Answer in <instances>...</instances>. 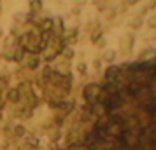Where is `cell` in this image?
<instances>
[{
    "mask_svg": "<svg viewBox=\"0 0 156 150\" xmlns=\"http://www.w3.org/2000/svg\"><path fill=\"white\" fill-rule=\"evenodd\" d=\"M140 19H139V18H137V19H133V21H132V26H133V28H137V26H139V25H140Z\"/></svg>",
    "mask_w": 156,
    "mask_h": 150,
    "instance_id": "cell-16",
    "label": "cell"
},
{
    "mask_svg": "<svg viewBox=\"0 0 156 150\" xmlns=\"http://www.w3.org/2000/svg\"><path fill=\"white\" fill-rule=\"evenodd\" d=\"M97 45H98V47H104V45H105V40H104V38H100L98 42H97Z\"/></svg>",
    "mask_w": 156,
    "mask_h": 150,
    "instance_id": "cell-17",
    "label": "cell"
},
{
    "mask_svg": "<svg viewBox=\"0 0 156 150\" xmlns=\"http://www.w3.org/2000/svg\"><path fill=\"white\" fill-rule=\"evenodd\" d=\"M0 12H2V5H0Z\"/></svg>",
    "mask_w": 156,
    "mask_h": 150,
    "instance_id": "cell-21",
    "label": "cell"
},
{
    "mask_svg": "<svg viewBox=\"0 0 156 150\" xmlns=\"http://www.w3.org/2000/svg\"><path fill=\"white\" fill-rule=\"evenodd\" d=\"M39 66H41V58H39V56H34V54H32V58H28V59H27V63H25V68H27L28 72L37 70Z\"/></svg>",
    "mask_w": 156,
    "mask_h": 150,
    "instance_id": "cell-6",
    "label": "cell"
},
{
    "mask_svg": "<svg viewBox=\"0 0 156 150\" xmlns=\"http://www.w3.org/2000/svg\"><path fill=\"white\" fill-rule=\"evenodd\" d=\"M125 2H126V4H135L137 0H125Z\"/></svg>",
    "mask_w": 156,
    "mask_h": 150,
    "instance_id": "cell-20",
    "label": "cell"
},
{
    "mask_svg": "<svg viewBox=\"0 0 156 150\" xmlns=\"http://www.w3.org/2000/svg\"><path fill=\"white\" fill-rule=\"evenodd\" d=\"M2 37H4V28L0 26V38H2Z\"/></svg>",
    "mask_w": 156,
    "mask_h": 150,
    "instance_id": "cell-19",
    "label": "cell"
},
{
    "mask_svg": "<svg viewBox=\"0 0 156 150\" xmlns=\"http://www.w3.org/2000/svg\"><path fill=\"white\" fill-rule=\"evenodd\" d=\"M149 25H153V26H154V25H156V18H153V19L149 21Z\"/></svg>",
    "mask_w": 156,
    "mask_h": 150,
    "instance_id": "cell-18",
    "label": "cell"
},
{
    "mask_svg": "<svg viewBox=\"0 0 156 150\" xmlns=\"http://www.w3.org/2000/svg\"><path fill=\"white\" fill-rule=\"evenodd\" d=\"M63 42H65V45H69V44H76V40H77V30L76 28H72V30H67L63 33Z\"/></svg>",
    "mask_w": 156,
    "mask_h": 150,
    "instance_id": "cell-5",
    "label": "cell"
},
{
    "mask_svg": "<svg viewBox=\"0 0 156 150\" xmlns=\"http://www.w3.org/2000/svg\"><path fill=\"white\" fill-rule=\"evenodd\" d=\"M98 84L97 100L67 115L56 150H156V56L119 65Z\"/></svg>",
    "mask_w": 156,
    "mask_h": 150,
    "instance_id": "cell-1",
    "label": "cell"
},
{
    "mask_svg": "<svg viewBox=\"0 0 156 150\" xmlns=\"http://www.w3.org/2000/svg\"><path fill=\"white\" fill-rule=\"evenodd\" d=\"M62 56L67 58V59H72V58H74V49H72V47H69V45H65V49H63V52H62Z\"/></svg>",
    "mask_w": 156,
    "mask_h": 150,
    "instance_id": "cell-9",
    "label": "cell"
},
{
    "mask_svg": "<svg viewBox=\"0 0 156 150\" xmlns=\"http://www.w3.org/2000/svg\"><path fill=\"white\" fill-rule=\"evenodd\" d=\"M14 21L16 23H23L25 21V14H23V12H16L14 14Z\"/></svg>",
    "mask_w": 156,
    "mask_h": 150,
    "instance_id": "cell-13",
    "label": "cell"
},
{
    "mask_svg": "<svg viewBox=\"0 0 156 150\" xmlns=\"http://www.w3.org/2000/svg\"><path fill=\"white\" fill-rule=\"evenodd\" d=\"M100 37H102V30H100V28H97V30H95V32L91 33V40H93L95 44H97V42L100 40Z\"/></svg>",
    "mask_w": 156,
    "mask_h": 150,
    "instance_id": "cell-11",
    "label": "cell"
},
{
    "mask_svg": "<svg viewBox=\"0 0 156 150\" xmlns=\"http://www.w3.org/2000/svg\"><path fill=\"white\" fill-rule=\"evenodd\" d=\"M114 58H116V52L114 51H105V54H104V59L105 61H112Z\"/></svg>",
    "mask_w": 156,
    "mask_h": 150,
    "instance_id": "cell-12",
    "label": "cell"
},
{
    "mask_svg": "<svg viewBox=\"0 0 156 150\" xmlns=\"http://www.w3.org/2000/svg\"><path fill=\"white\" fill-rule=\"evenodd\" d=\"M28 7H30V12L34 14H39L44 7V2L42 0H28Z\"/></svg>",
    "mask_w": 156,
    "mask_h": 150,
    "instance_id": "cell-7",
    "label": "cell"
},
{
    "mask_svg": "<svg viewBox=\"0 0 156 150\" xmlns=\"http://www.w3.org/2000/svg\"><path fill=\"white\" fill-rule=\"evenodd\" d=\"M23 100V94L20 91V87H9L7 91H5V101L11 103V105H16V103H20Z\"/></svg>",
    "mask_w": 156,
    "mask_h": 150,
    "instance_id": "cell-3",
    "label": "cell"
},
{
    "mask_svg": "<svg viewBox=\"0 0 156 150\" xmlns=\"http://www.w3.org/2000/svg\"><path fill=\"white\" fill-rule=\"evenodd\" d=\"M2 58H5L7 61H12V63H21L23 58H25V51L20 45L11 47V49H4L2 51Z\"/></svg>",
    "mask_w": 156,
    "mask_h": 150,
    "instance_id": "cell-2",
    "label": "cell"
},
{
    "mask_svg": "<svg viewBox=\"0 0 156 150\" xmlns=\"http://www.w3.org/2000/svg\"><path fill=\"white\" fill-rule=\"evenodd\" d=\"M23 145L27 147L28 150H39L41 148V140L34 135H27L23 138Z\"/></svg>",
    "mask_w": 156,
    "mask_h": 150,
    "instance_id": "cell-4",
    "label": "cell"
},
{
    "mask_svg": "<svg viewBox=\"0 0 156 150\" xmlns=\"http://www.w3.org/2000/svg\"><path fill=\"white\" fill-rule=\"evenodd\" d=\"M4 91H7V77H0V94H4Z\"/></svg>",
    "mask_w": 156,
    "mask_h": 150,
    "instance_id": "cell-10",
    "label": "cell"
},
{
    "mask_svg": "<svg viewBox=\"0 0 156 150\" xmlns=\"http://www.w3.org/2000/svg\"><path fill=\"white\" fill-rule=\"evenodd\" d=\"M0 2H2V0H0Z\"/></svg>",
    "mask_w": 156,
    "mask_h": 150,
    "instance_id": "cell-22",
    "label": "cell"
},
{
    "mask_svg": "<svg viewBox=\"0 0 156 150\" xmlns=\"http://www.w3.org/2000/svg\"><path fill=\"white\" fill-rule=\"evenodd\" d=\"M77 72L84 75V73H86V63H79V65H77Z\"/></svg>",
    "mask_w": 156,
    "mask_h": 150,
    "instance_id": "cell-14",
    "label": "cell"
},
{
    "mask_svg": "<svg viewBox=\"0 0 156 150\" xmlns=\"http://www.w3.org/2000/svg\"><path fill=\"white\" fill-rule=\"evenodd\" d=\"M27 135H28V131H27V128H25L23 124H18V126L12 128V136H14V140L16 138H25Z\"/></svg>",
    "mask_w": 156,
    "mask_h": 150,
    "instance_id": "cell-8",
    "label": "cell"
},
{
    "mask_svg": "<svg viewBox=\"0 0 156 150\" xmlns=\"http://www.w3.org/2000/svg\"><path fill=\"white\" fill-rule=\"evenodd\" d=\"M156 5V0H149V4H147V7L144 9V11H147V9H151V7H154Z\"/></svg>",
    "mask_w": 156,
    "mask_h": 150,
    "instance_id": "cell-15",
    "label": "cell"
}]
</instances>
